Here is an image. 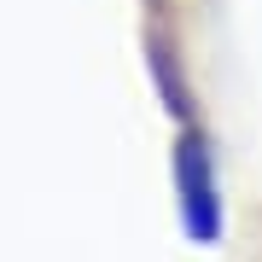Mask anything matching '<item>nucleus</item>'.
Returning a JSON list of instances; mask_svg holds the SVG:
<instances>
[{"mask_svg": "<svg viewBox=\"0 0 262 262\" xmlns=\"http://www.w3.org/2000/svg\"><path fill=\"white\" fill-rule=\"evenodd\" d=\"M146 58H151V82L163 88V105L175 117H187V70H181L175 18H169L163 0H151V18H146Z\"/></svg>", "mask_w": 262, "mask_h": 262, "instance_id": "obj_2", "label": "nucleus"}, {"mask_svg": "<svg viewBox=\"0 0 262 262\" xmlns=\"http://www.w3.org/2000/svg\"><path fill=\"white\" fill-rule=\"evenodd\" d=\"M175 192H181V222L192 239H215L222 233V192H215V169H210V146L187 128L175 146Z\"/></svg>", "mask_w": 262, "mask_h": 262, "instance_id": "obj_1", "label": "nucleus"}]
</instances>
